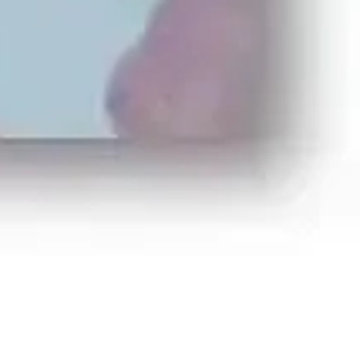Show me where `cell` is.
I'll return each mask as SVG.
<instances>
[{"instance_id": "obj_1", "label": "cell", "mask_w": 360, "mask_h": 340, "mask_svg": "<svg viewBox=\"0 0 360 340\" xmlns=\"http://www.w3.org/2000/svg\"><path fill=\"white\" fill-rule=\"evenodd\" d=\"M266 0H162L105 94L118 135L162 145H233L263 122Z\"/></svg>"}]
</instances>
